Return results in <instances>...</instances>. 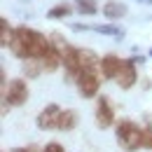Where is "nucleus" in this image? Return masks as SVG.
I'll list each match as a JSON object with an SVG mask.
<instances>
[{"mask_svg":"<svg viewBox=\"0 0 152 152\" xmlns=\"http://www.w3.org/2000/svg\"><path fill=\"white\" fill-rule=\"evenodd\" d=\"M52 42L49 38H45L40 31L35 28H28V26H19L14 28V40L10 45V49L17 54L19 58H42L47 52H49Z\"/></svg>","mask_w":152,"mask_h":152,"instance_id":"f257e3e1","label":"nucleus"},{"mask_svg":"<svg viewBox=\"0 0 152 152\" xmlns=\"http://www.w3.org/2000/svg\"><path fill=\"white\" fill-rule=\"evenodd\" d=\"M117 143L124 152H136L143 148V126H138L131 119H122L117 124Z\"/></svg>","mask_w":152,"mask_h":152,"instance_id":"f03ea898","label":"nucleus"},{"mask_svg":"<svg viewBox=\"0 0 152 152\" xmlns=\"http://www.w3.org/2000/svg\"><path fill=\"white\" fill-rule=\"evenodd\" d=\"M28 101V84L26 80L14 77L10 84L2 87V113H7V108H19Z\"/></svg>","mask_w":152,"mask_h":152,"instance_id":"7ed1b4c3","label":"nucleus"},{"mask_svg":"<svg viewBox=\"0 0 152 152\" xmlns=\"http://www.w3.org/2000/svg\"><path fill=\"white\" fill-rule=\"evenodd\" d=\"M77 91L82 98H94L98 94V87H101V80H98V70H82L75 80Z\"/></svg>","mask_w":152,"mask_h":152,"instance_id":"20e7f679","label":"nucleus"},{"mask_svg":"<svg viewBox=\"0 0 152 152\" xmlns=\"http://www.w3.org/2000/svg\"><path fill=\"white\" fill-rule=\"evenodd\" d=\"M61 63H63V68H66V75L70 82H75L77 75L82 73V66H80V49L73 47V45H68L63 52H61Z\"/></svg>","mask_w":152,"mask_h":152,"instance_id":"39448f33","label":"nucleus"},{"mask_svg":"<svg viewBox=\"0 0 152 152\" xmlns=\"http://www.w3.org/2000/svg\"><path fill=\"white\" fill-rule=\"evenodd\" d=\"M96 126L98 129H108V126H113L115 122V108L113 103L108 101V96H98V101H96Z\"/></svg>","mask_w":152,"mask_h":152,"instance_id":"423d86ee","label":"nucleus"},{"mask_svg":"<svg viewBox=\"0 0 152 152\" xmlns=\"http://www.w3.org/2000/svg\"><path fill=\"white\" fill-rule=\"evenodd\" d=\"M61 108H58L56 103H49L47 108H42L38 115V119H35V124H38V129L42 131H49V129H58V117H61Z\"/></svg>","mask_w":152,"mask_h":152,"instance_id":"0eeeda50","label":"nucleus"},{"mask_svg":"<svg viewBox=\"0 0 152 152\" xmlns=\"http://www.w3.org/2000/svg\"><path fill=\"white\" fill-rule=\"evenodd\" d=\"M136 82H138L136 61L133 58H124L122 61V68H119V75H117V84H119V89H131Z\"/></svg>","mask_w":152,"mask_h":152,"instance_id":"6e6552de","label":"nucleus"},{"mask_svg":"<svg viewBox=\"0 0 152 152\" xmlns=\"http://www.w3.org/2000/svg\"><path fill=\"white\" fill-rule=\"evenodd\" d=\"M122 61L124 58H119L117 54H105L101 58V75H103V80H117L119 68H122Z\"/></svg>","mask_w":152,"mask_h":152,"instance_id":"1a4fd4ad","label":"nucleus"},{"mask_svg":"<svg viewBox=\"0 0 152 152\" xmlns=\"http://www.w3.org/2000/svg\"><path fill=\"white\" fill-rule=\"evenodd\" d=\"M80 66H82V70H98L101 68V56L94 49H80Z\"/></svg>","mask_w":152,"mask_h":152,"instance_id":"9d476101","label":"nucleus"},{"mask_svg":"<svg viewBox=\"0 0 152 152\" xmlns=\"http://www.w3.org/2000/svg\"><path fill=\"white\" fill-rule=\"evenodd\" d=\"M126 12H129V7H126L124 2H113V0H110V2H105V5H103V17H105V19H110V21L122 19Z\"/></svg>","mask_w":152,"mask_h":152,"instance_id":"9b49d317","label":"nucleus"},{"mask_svg":"<svg viewBox=\"0 0 152 152\" xmlns=\"http://www.w3.org/2000/svg\"><path fill=\"white\" fill-rule=\"evenodd\" d=\"M40 63H42V70L45 73H54L58 66H61V54H58L54 47H49V52L40 58Z\"/></svg>","mask_w":152,"mask_h":152,"instance_id":"f8f14e48","label":"nucleus"},{"mask_svg":"<svg viewBox=\"0 0 152 152\" xmlns=\"http://www.w3.org/2000/svg\"><path fill=\"white\" fill-rule=\"evenodd\" d=\"M77 119H80L77 110H73V108L70 110H63L61 117H58V131H73L77 126Z\"/></svg>","mask_w":152,"mask_h":152,"instance_id":"ddd939ff","label":"nucleus"},{"mask_svg":"<svg viewBox=\"0 0 152 152\" xmlns=\"http://www.w3.org/2000/svg\"><path fill=\"white\" fill-rule=\"evenodd\" d=\"M70 12H73V5H70V2H56V5L47 12V17H49V19H63V17H68Z\"/></svg>","mask_w":152,"mask_h":152,"instance_id":"4468645a","label":"nucleus"},{"mask_svg":"<svg viewBox=\"0 0 152 152\" xmlns=\"http://www.w3.org/2000/svg\"><path fill=\"white\" fill-rule=\"evenodd\" d=\"M14 40V28H10L7 19H0V47H10Z\"/></svg>","mask_w":152,"mask_h":152,"instance_id":"2eb2a0df","label":"nucleus"},{"mask_svg":"<svg viewBox=\"0 0 152 152\" xmlns=\"http://www.w3.org/2000/svg\"><path fill=\"white\" fill-rule=\"evenodd\" d=\"M40 73H45L40 58H26V61H23V75L26 77H38Z\"/></svg>","mask_w":152,"mask_h":152,"instance_id":"dca6fc26","label":"nucleus"},{"mask_svg":"<svg viewBox=\"0 0 152 152\" xmlns=\"http://www.w3.org/2000/svg\"><path fill=\"white\" fill-rule=\"evenodd\" d=\"M89 31L103 33V35H115V38H124V31L117 28L115 23H103V26H89Z\"/></svg>","mask_w":152,"mask_h":152,"instance_id":"f3484780","label":"nucleus"},{"mask_svg":"<svg viewBox=\"0 0 152 152\" xmlns=\"http://www.w3.org/2000/svg\"><path fill=\"white\" fill-rule=\"evenodd\" d=\"M75 10L80 14H87V17H91L98 12V5H96L94 0H75Z\"/></svg>","mask_w":152,"mask_h":152,"instance_id":"a211bd4d","label":"nucleus"},{"mask_svg":"<svg viewBox=\"0 0 152 152\" xmlns=\"http://www.w3.org/2000/svg\"><path fill=\"white\" fill-rule=\"evenodd\" d=\"M143 148L145 150H152V126H143Z\"/></svg>","mask_w":152,"mask_h":152,"instance_id":"6ab92c4d","label":"nucleus"},{"mask_svg":"<svg viewBox=\"0 0 152 152\" xmlns=\"http://www.w3.org/2000/svg\"><path fill=\"white\" fill-rule=\"evenodd\" d=\"M42 152H66V150H63L61 143H47V145L42 148Z\"/></svg>","mask_w":152,"mask_h":152,"instance_id":"aec40b11","label":"nucleus"},{"mask_svg":"<svg viewBox=\"0 0 152 152\" xmlns=\"http://www.w3.org/2000/svg\"><path fill=\"white\" fill-rule=\"evenodd\" d=\"M10 152H40L35 145H28V148H12Z\"/></svg>","mask_w":152,"mask_h":152,"instance_id":"412c9836","label":"nucleus"},{"mask_svg":"<svg viewBox=\"0 0 152 152\" xmlns=\"http://www.w3.org/2000/svg\"><path fill=\"white\" fill-rule=\"evenodd\" d=\"M140 2H148V5H152V0H140Z\"/></svg>","mask_w":152,"mask_h":152,"instance_id":"4be33fe9","label":"nucleus"},{"mask_svg":"<svg viewBox=\"0 0 152 152\" xmlns=\"http://www.w3.org/2000/svg\"><path fill=\"white\" fill-rule=\"evenodd\" d=\"M150 56H152V49H150Z\"/></svg>","mask_w":152,"mask_h":152,"instance_id":"5701e85b","label":"nucleus"}]
</instances>
